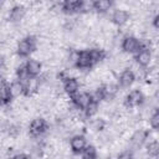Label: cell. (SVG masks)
Returning a JSON list of instances; mask_svg holds the SVG:
<instances>
[{
    "mask_svg": "<svg viewBox=\"0 0 159 159\" xmlns=\"http://www.w3.org/2000/svg\"><path fill=\"white\" fill-rule=\"evenodd\" d=\"M25 67H26V71L29 73V76L31 78H37L42 71V65L40 61L37 60H34V58H30L25 62Z\"/></svg>",
    "mask_w": 159,
    "mask_h": 159,
    "instance_id": "cell-8",
    "label": "cell"
},
{
    "mask_svg": "<svg viewBox=\"0 0 159 159\" xmlns=\"http://www.w3.org/2000/svg\"><path fill=\"white\" fill-rule=\"evenodd\" d=\"M134 81H135V75H134V72H133L130 68H125V70L120 73V76H119V78H118V83H119L120 87H123V88L130 87V86L134 83Z\"/></svg>",
    "mask_w": 159,
    "mask_h": 159,
    "instance_id": "cell-11",
    "label": "cell"
},
{
    "mask_svg": "<svg viewBox=\"0 0 159 159\" xmlns=\"http://www.w3.org/2000/svg\"><path fill=\"white\" fill-rule=\"evenodd\" d=\"M12 94H11V89H10V83H7L5 80H2L1 82V104L6 106L11 102L12 99Z\"/></svg>",
    "mask_w": 159,
    "mask_h": 159,
    "instance_id": "cell-14",
    "label": "cell"
},
{
    "mask_svg": "<svg viewBox=\"0 0 159 159\" xmlns=\"http://www.w3.org/2000/svg\"><path fill=\"white\" fill-rule=\"evenodd\" d=\"M98 109H99V102L96 101V99L92 97L91 103H89V104L86 107V109H84V114H86L87 117H93V116L98 112Z\"/></svg>",
    "mask_w": 159,
    "mask_h": 159,
    "instance_id": "cell-21",
    "label": "cell"
},
{
    "mask_svg": "<svg viewBox=\"0 0 159 159\" xmlns=\"http://www.w3.org/2000/svg\"><path fill=\"white\" fill-rule=\"evenodd\" d=\"M88 53H89V58H91L93 66L96 63L101 62L102 60H104V57H106V52L101 48H91V50H88Z\"/></svg>",
    "mask_w": 159,
    "mask_h": 159,
    "instance_id": "cell-19",
    "label": "cell"
},
{
    "mask_svg": "<svg viewBox=\"0 0 159 159\" xmlns=\"http://www.w3.org/2000/svg\"><path fill=\"white\" fill-rule=\"evenodd\" d=\"M113 6V2L111 0H94L93 1V10L99 12V14H104L108 10H111Z\"/></svg>",
    "mask_w": 159,
    "mask_h": 159,
    "instance_id": "cell-16",
    "label": "cell"
},
{
    "mask_svg": "<svg viewBox=\"0 0 159 159\" xmlns=\"http://www.w3.org/2000/svg\"><path fill=\"white\" fill-rule=\"evenodd\" d=\"M147 154L154 158L159 157V142L158 140H153L147 144Z\"/></svg>",
    "mask_w": 159,
    "mask_h": 159,
    "instance_id": "cell-22",
    "label": "cell"
},
{
    "mask_svg": "<svg viewBox=\"0 0 159 159\" xmlns=\"http://www.w3.org/2000/svg\"><path fill=\"white\" fill-rule=\"evenodd\" d=\"M36 39L34 36H26L17 43V55L20 57H29L36 50Z\"/></svg>",
    "mask_w": 159,
    "mask_h": 159,
    "instance_id": "cell-1",
    "label": "cell"
},
{
    "mask_svg": "<svg viewBox=\"0 0 159 159\" xmlns=\"http://www.w3.org/2000/svg\"><path fill=\"white\" fill-rule=\"evenodd\" d=\"M93 10V1H82V7H81V12H88Z\"/></svg>",
    "mask_w": 159,
    "mask_h": 159,
    "instance_id": "cell-26",
    "label": "cell"
},
{
    "mask_svg": "<svg viewBox=\"0 0 159 159\" xmlns=\"http://www.w3.org/2000/svg\"><path fill=\"white\" fill-rule=\"evenodd\" d=\"M10 89H11V94L12 97H17L20 94H24L25 93V83L20 80H15L10 83Z\"/></svg>",
    "mask_w": 159,
    "mask_h": 159,
    "instance_id": "cell-18",
    "label": "cell"
},
{
    "mask_svg": "<svg viewBox=\"0 0 159 159\" xmlns=\"http://www.w3.org/2000/svg\"><path fill=\"white\" fill-rule=\"evenodd\" d=\"M153 26H154L157 30H159V14L154 16V19H153Z\"/></svg>",
    "mask_w": 159,
    "mask_h": 159,
    "instance_id": "cell-29",
    "label": "cell"
},
{
    "mask_svg": "<svg viewBox=\"0 0 159 159\" xmlns=\"http://www.w3.org/2000/svg\"><path fill=\"white\" fill-rule=\"evenodd\" d=\"M9 159H30V157L25 153H20V154H16V155H14L12 158H9Z\"/></svg>",
    "mask_w": 159,
    "mask_h": 159,
    "instance_id": "cell-28",
    "label": "cell"
},
{
    "mask_svg": "<svg viewBox=\"0 0 159 159\" xmlns=\"http://www.w3.org/2000/svg\"><path fill=\"white\" fill-rule=\"evenodd\" d=\"M70 147H71L72 153H75V154H82V152L87 147V140H86V138L83 135H75L70 140Z\"/></svg>",
    "mask_w": 159,
    "mask_h": 159,
    "instance_id": "cell-7",
    "label": "cell"
},
{
    "mask_svg": "<svg viewBox=\"0 0 159 159\" xmlns=\"http://www.w3.org/2000/svg\"><path fill=\"white\" fill-rule=\"evenodd\" d=\"M135 61L139 66L147 67L152 61V51L148 47H142L138 53H135Z\"/></svg>",
    "mask_w": 159,
    "mask_h": 159,
    "instance_id": "cell-10",
    "label": "cell"
},
{
    "mask_svg": "<svg viewBox=\"0 0 159 159\" xmlns=\"http://www.w3.org/2000/svg\"><path fill=\"white\" fill-rule=\"evenodd\" d=\"M25 12H26V9H25L22 5H16V6H14V7L10 10L9 19H10V21H12V22H17V21L22 20V17L25 16Z\"/></svg>",
    "mask_w": 159,
    "mask_h": 159,
    "instance_id": "cell-15",
    "label": "cell"
},
{
    "mask_svg": "<svg viewBox=\"0 0 159 159\" xmlns=\"http://www.w3.org/2000/svg\"><path fill=\"white\" fill-rule=\"evenodd\" d=\"M143 47L140 40H138L137 37L134 36H127L123 39L122 41V50L125 52V53H138L139 50Z\"/></svg>",
    "mask_w": 159,
    "mask_h": 159,
    "instance_id": "cell-2",
    "label": "cell"
},
{
    "mask_svg": "<svg viewBox=\"0 0 159 159\" xmlns=\"http://www.w3.org/2000/svg\"><path fill=\"white\" fill-rule=\"evenodd\" d=\"M75 65L80 70H87V68H91L93 66V63L89 58L88 50H83V51L77 52L76 58H75Z\"/></svg>",
    "mask_w": 159,
    "mask_h": 159,
    "instance_id": "cell-5",
    "label": "cell"
},
{
    "mask_svg": "<svg viewBox=\"0 0 159 159\" xmlns=\"http://www.w3.org/2000/svg\"><path fill=\"white\" fill-rule=\"evenodd\" d=\"M25 83V96H32L34 93H36L37 92V89H39V87H40V82H39V80L37 78H29L26 82H24Z\"/></svg>",
    "mask_w": 159,
    "mask_h": 159,
    "instance_id": "cell-17",
    "label": "cell"
},
{
    "mask_svg": "<svg viewBox=\"0 0 159 159\" xmlns=\"http://www.w3.org/2000/svg\"><path fill=\"white\" fill-rule=\"evenodd\" d=\"M71 99H72L73 104H75L78 109L84 111L86 107H87V106L91 103V101H92V94H89V93H87V92H78L77 94H75L73 97H71Z\"/></svg>",
    "mask_w": 159,
    "mask_h": 159,
    "instance_id": "cell-6",
    "label": "cell"
},
{
    "mask_svg": "<svg viewBox=\"0 0 159 159\" xmlns=\"http://www.w3.org/2000/svg\"><path fill=\"white\" fill-rule=\"evenodd\" d=\"M150 127L153 129L159 130V111H157L152 117H150Z\"/></svg>",
    "mask_w": 159,
    "mask_h": 159,
    "instance_id": "cell-24",
    "label": "cell"
},
{
    "mask_svg": "<svg viewBox=\"0 0 159 159\" xmlns=\"http://www.w3.org/2000/svg\"><path fill=\"white\" fill-rule=\"evenodd\" d=\"M157 159H159V157H157Z\"/></svg>",
    "mask_w": 159,
    "mask_h": 159,
    "instance_id": "cell-30",
    "label": "cell"
},
{
    "mask_svg": "<svg viewBox=\"0 0 159 159\" xmlns=\"http://www.w3.org/2000/svg\"><path fill=\"white\" fill-rule=\"evenodd\" d=\"M48 125H47V122L43 119V118H35L31 123H30V127H29V134L34 138H37L40 135H42L46 130H47Z\"/></svg>",
    "mask_w": 159,
    "mask_h": 159,
    "instance_id": "cell-3",
    "label": "cell"
},
{
    "mask_svg": "<svg viewBox=\"0 0 159 159\" xmlns=\"http://www.w3.org/2000/svg\"><path fill=\"white\" fill-rule=\"evenodd\" d=\"M117 159H133V153H132V152H129V150L123 152V153H120V154L118 155V158H117Z\"/></svg>",
    "mask_w": 159,
    "mask_h": 159,
    "instance_id": "cell-27",
    "label": "cell"
},
{
    "mask_svg": "<svg viewBox=\"0 0 159 159\" xmlns=\"http://www.w3.org/2000/svg\"><path fill=\"white\" fill-rule=\"evenodd\" d=\"M144 102V94L142 93V91L139 89H133L130 91L127 97H125V106L129 107V108H135V107H139L140 104H143Z\"/></svg>",
    "mask_w": 159,
    "mask_h": 159,
    "instance_id": "cell-4",
    "label": "cell"
},
{
    "mask_svg": "<svg viewBox=\"0 0 159 159\" xmlns=\"http://www.w3.org/2000/svg\"><path fill=\"white\" fill-rule=\"evenodd\" d=\"M101 88L103 92V99H112L118 92V87L116 84H104Z\"/></svg>",
    "mask_w": 159,
    "mask_h": 159,
    "instance_id": "cell-20",
    "label": "cell"
},
{
    "mask_svg": "<svg viewBox=\"0 0 159 159\" xmlns=\"http://www.w3.org/2000/svg\"><path fill=\"white\" fill-rule=\"evenodd\" d=\"M144 139H145V133L144 132H137L134 134V137H133V142L135 144H139V145L144 142Z\"/></svg>",
    "mask_w": 159,
    "mask_h": 159,
    "instance_id": "cell-25",
    "label": "cell"
},
{
    "mask_svg": "<svg viewBox=\"0 0 159 159\" xmlns=\"http://www.w3.org/2000/svg\"><path fill=\"white\" fill-rule=\"evenodd\" d=\"M63 91L70 97H73L80 92V82L73 77H67L63 81Z\"/></svg>",
    "mask_w": 159,
    "mask_h": 159,
    "instance_id": "cell-9",
    "label": "cell"
},
{
    "mask_svg": "<svg viewBox=\"0 0 159 159\" xmlns=\"http://www.w3.org/2000/svg\"><path fill=\"white\" fill-rule=\"evenodd\" d=\"M129 17H130V15L128 11H125L123 9H118L112 15V22L116 24L117 26H123L129 21Z\"/></svg>",
    "mask_w": 159,
    "mask_h": 159,
    "instance_id": "cell-12",
    "label": "cell"
},
{
    "mask_svg": "<svg viewBox=\"0 0 159 159\" xmlns=\"http://www.w3.org/2000/svg\"><path fill=\"white\" fill-rule=\"evenodd\" d=\"M81 7H82L81 0H66L62 2V10L66 14L81 12Z\"/></svg>",
    "mask_w": 159,
    "mask_h": 159,
    "instance_id": "cell-13",
    "label": "cell"
},
{
    "mask_svg": "<svg viewBox=\"0 0 159 159\" xmlns=\"http://www.w3.org/2000/svg\"><path fill=\"white\" fill-rule=\"evenodd\" d=\"M82 159H97L96 148L92 145H87L86 149L82 152Z\"/></svg>",
    "mask_w": 159,
    "mask_h": 159,
    "instance_id": "cell-23",
    "label": "cell"
}]
</instances>
